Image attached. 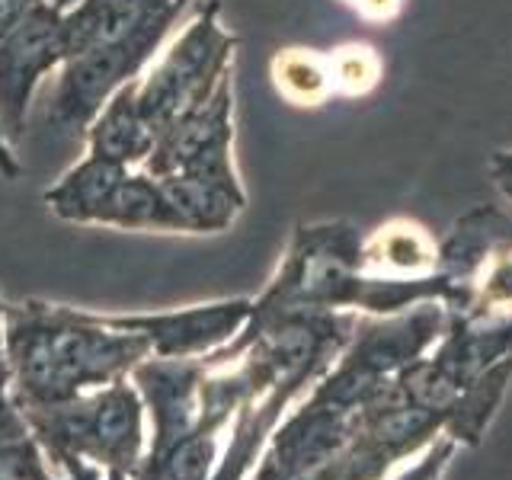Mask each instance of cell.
Masks as SVG:
<instances>
[{"mask_svg": "<svg viewBox=\"0 0 512 480\" xmlns=\"http://www.w3.org/2000/svg\"><path fill=\"white\" fill-rule=\"evenodd\" d=\"M359 228L352 221L298 224L279 272L253 301V314L285 311H362L388 317L423 301L442 304L439 269L423 279L368 276Z\"/></svg>", "mask_w": 512, "mask_h": 480, "instance_id": "1", "label": "cell"}, {"mask_svg": "<svg viewBox=\"0 0 512 480\" xmlns=\"http://www.w3.org/2000/svg\"><path fill=\"white\" fill-rule=\"evenodd\" d=\"M4 346L23 391L39 400L112 384L151 352L148 340L109 330L87 311L36 301L7 311Z\"/></svg>", "mask_w": 512, "mask_h": 480, "instance_id": "2", "label": "cell"}, {"mask_svg": "<svg viewBox=\"0 0 512 480\" xmlns=\"http://www.w3.org/2000/svg\"><path fill=\"white\" fill-rule=\"evenodd\" d=\"M442 308L448 317L512 324V215L477 205L439 244Z\"/></svg>", "mask_w": 512, "mask_h": 480, "instance_id": "3", "label": "cell"}, {"mask_svg": "<svg viewBox=\"0 0 512 480\" xmlns=\"http://www.w3.org/2000/svg\"><path fill=\"white\" fill-rule=\"evenodd\" d=\"M234 48L237 36L224 29L221 4L208 0L138 77V106L154 135L180 119L189 106L202 103L218 87V80L234 71Z\"/></svg>", "mask_w": 512, "mask_h": 480, "instance_id": "4", "label": "cell"}, {"mask_svg": "<svg viewBox=\"0 0 512 480\" xmlns=\"http://www.w3.org/2000/svg\"><path fill=\"white\" fill-rule=\"evenodd\" d=\"M176 20L180 16H160V20L148 23L125 42L90 48V52L71 55L64 61L58 68L52 103H48L45 112L52 132L84 138L90 122L96 119V112L109 103V96L119 87H125L128 80L144 74V68L164 48Z\"/></svg>", "mask_w": 512, "mask_h": 480, "instance_id": "5", "label": "cell"}, {"mask_svg": "<svg viewBox=\"0 0 512 480\" xmlns=\"http://www.w3.org/2000/svg\"><path fill=\"white\" fill-rule=\"evenodd\" d=\"M151 176L170 173H205V176H237L234 167V71H228L218 87L202 103L189 106L157 135L144 167Z\"/></svg>", "mask_w": 512, "mask_h": 480, "instance_id": "6", "label": "cell"}, {"mask_svg": "<svg viewBox=\"0 0 512 480\" xmlns=\"http://www.w3.org/2000/svg\"><path fill=\"white\" fill-rule=\"evenodd\" d=\"M68 58L61 10L48 0L32 7L7 36H0V132L13 144L42 80Z\"/></svg>", "mask_w": 512, "mask_h": 480, "instance_id": "7", "label": "cell"}, {"mask_svg": "<svg viewBox=\"0 0 512 480\" xmlns=\"http://www.w3.org/2000/svg\"><path fill=\"white\" fill-rule=\"evenodd\" d=\"M250 314V298H224L157 314H93V320H100L109 330L135 333L141 340H148L157 359H208L244 333Z\"/></svg>", "mask_w": 512, "mask_h": 480, "instance_id": "8", "label": "cell"}, {"mask_svg": "<svg viewBox=\"0 0 512 480\" xmlns=\"http://www.w3.org/2000/svg\"><path fill=\"white\" fill-rule=\"evenodd\" d=\"M189 4L192 0H74L68 10H61L68 58L125 42L160 16H180Z\"/></svg>", "mask_w": 512, "mask_h": 480, "instance_id": "9", "label": "cell"}, {"mask_svg": "<svg viewBox=\"0 0 512 480\" xmlns=\"http://www.w3.org/2000/svg\"><path fill=\"white\" fill-rule=\"evenodd\" d=\"M183 234H218L228 231L244 212L247 192L240 176H205V173H170L154 176Z\"/></svg>", "mask_w": 512, "mask_h": 480, "instance_id": "10", "label": "cell"}, {"mask_svg": "<svg viewBox=\"0 0 512 480\" xmlns=\"http://www.w3.org/2000/svg\"><path fill=\"white\" fill-rule=\"evenodd\" d=\"M87 151L106 160H116L122 167H144V160L154 151V128L141 116L138 106V77L128 80L109 96V103L96 112V119L87 128Z\"/></svg>", "mask_w": 512, "mask_h": 480, "instance_id": "11", "label": "cell"}, {"mask_svg": "<svg viewBox=\"0 0 512 480\" xmlns=\"http://www.w3.org/2000/svg\"><path fill=\"white\" fill-rule=\"evenodd\" d=\"M128 167L106 160L100 154H84L71 170L58 176V183L45 189L42 202L48 212L71 224H100L112 192L125 180Z\"/></svg>", "mask_w": 512, "mask_h": 480, "instance_id": "12", "label": "cell"}, {"mask_svg": "<svg viewBox=\"0 0 512 480\" xmlns=\"http://www.w3.org/2000/svg\"><path fill=\"white\" fill-rule=\"evenodd\" d=\"M362 260L368 276L423 279L439 269V240L423 224L394 218L362 240Z\"/></svg>", "mask_w": 512, "mask_h": 480, "instance_id": "13", "label": "cell"}, {"mask_svg": "<svg viewBox=\"0 0 512 480\" xmlns=\"http://www.w3.org/2000/svg\"><path fill=\"white\" fill-rule=\"evenodd\" d=\"M138 397L128 391V384L112 381L103 394L90 400V413L84 423H77L84 436L93 439L106 458H132L141 442V413Z\"/></svg>", "mask_w": 512, "mask_h": 480, "instance_id": "14", "label": "cell"}, {"mask_svg": "<svg viewBox=\"0 0 512 480\" xmlns=\"http://www.w3.org/2000/svg\"><path fill=\"white\" fill-rule=\"evenodd\" d=\"M100 224L122 231H180L164 199V189H160V183L148 170L125 173L119 189L112 192Z\"/></svg>", "mask_w": 512, "mask_h": 480, "instance_id": "15", "label": "cell"}, {"mask_svg": "<svg viewBox=\"0 0 512 480\" xmlns=\"http://www.w3.org/2000/svg\"><path fill=\"white\" fill-rule=\"evenodd\" d=\"M272 84L279 96L295 106H320L333 96V80L327 68V55L285 48L272 58Z\"/></svg>", "mask_w": 512, "mask_h": 480, "instance_id": "16", "label": "cell"}, {"mask_svg": "<svg viewBox=\"0 0 512 480\" xmlns=\"http://www.w3.org/2000/svg\"><path fill=\"white\" fill-rule=\"evenodd\" d=\"M333 96H362L381 80V58L368 45H343L327 55Z\"/></svg>", "mask_w": 512, "mask_h": 480, "instance_id": "17", "label": "cell"}, {"mask_svg": "<svg viewBox=\"0 0 512 480\" xmlns=\"http://www.w3.org/2000/svg\"><path fill=\"white\" fill-rule=\"evenodd\" d=\"M0 480H45L42 468L26 445H4L0 448Z\"/></svg>", "mask_w": 512, "mask_h": 480, "instance_id": "18", "label": "cell"}, {"mask_svg": "<svg viewBox=\"0 0 512 480\" xmlns=\"http://www.w3.org/2000/svg\"><path fill=\"white\" fill-rule=\"evenodd\" d=\"M346 7L356 10L362 20H372V23H388L400 13L404 0H343Z\"/></svg>", "mask_w": 512, "mask_h": 480, "instance_id": "19", "label": "cell"}, {"mask_svg": "<svg viewBox=\"0 0 512 480\" xmlns=\"http://www.w3.org/2000/svg\"><path fill=\"white\" fill-rule=\"evenodd\" d=\"M487 170H490L493 186L500 189V196H503V199H506V205L512 208V148L493 151Z\"/></svg>", "mask_w": 512, "mask_h": 480, "instance_id": "20", "label": "cell"}, {"mask_svg": "<svg viewBox=\"0 0 512 480\" xmlns=\"http://www.w3.org/2000/svg\"><path fill=\"white\" fill-rule=\"evenodd\" d=\"M36 4H42V0H0V36H7Z\"/></svg>", "mask_w": 512, "mask_h": 480, "instance_id": "21", "label": "cell"}, {"mask_svg": "<svg viewBox=\"0 0 512 480\" xmlns=\"http://www.w3.org/2000/svg\"><path fill=\"white\" fill-rule=\"evenodd\" d=\"M20 160H16V154H13V144L4 138V132H0V173H4V176H10V180H13V176H20Z\"/></svg>", "mask_w": 512, "mask_h": 480, "instance_id": "22", "label": "cell"}, {"mask_svg": "<svg viewBox=\"0 0 512 480\" xmlns=\"http://www.w3.org/2000/svg\"><path fill=\"white\" fill-rule=\"evenodd\" d=\"M48 4H52V7H58V10H68V7L74 4V0H48Z\"/></svg>", "mask_w": 512, "mask_h": 480, "instance_id": "23", "label": "cell"}, {"mask_svg": "<svg viewBox=\"0 0 512 480\" xmlns=\"http://www.w3.org/2000/svg\"><path fill=\"white\" fill-rule=\"evenodd\" d=\"M0 410H4V407H0Z\"/></svg>", "mask_w": 512, "mask_h": 480, "instance_id": "24", "label": "cell"}]
</instances>
